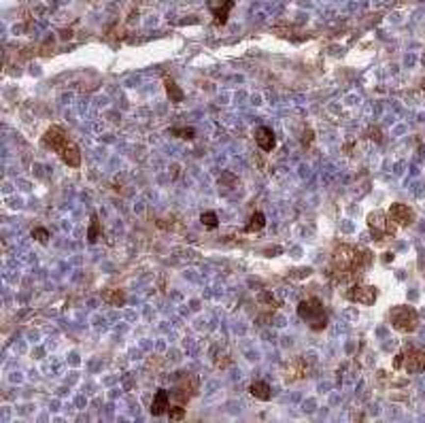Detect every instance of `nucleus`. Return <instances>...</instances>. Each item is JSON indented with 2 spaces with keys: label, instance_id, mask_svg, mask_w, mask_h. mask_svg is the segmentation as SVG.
<instances>
[{
  "label": "nucleus",
  "instance_id": "16",
  "mask_svg": "<svg viewBox=\"0 0 425 423\" xmlns=\"http://www.w3.org/2000/svg\"><path fill=\"white\" fill-rule=\"evenodd\" d=\"M102 300L111 306H124L126 304V293L121 290H108L102 293Z\"/></svg>",
  "mask_w": 425,
  "mask_h": 423
},
{
  "label": "nucleus",
  "instance_id": "13",
  "mask_svg": "<svg viewBox=\"0 0 425 423\" xmlns=\"http://www.w3.org/2000/svg\"><path fill=\"white\" fill-rule=\"evenodd\" d=\"M249 394L253 396L255 400H262V402H268L272 398V389H270V385L266 381H253L249 385Z\"/></svg>",
  "mask_w": 425,
  "mask_h": 423
},
{
  "label": "nucleus",
  "instance_id": "20",
  "mask_svg": "<svg viewBox=\"0 0 425 423\" xmlns=\"http://www.w3.org/2000/svg\"><path fill=\"white\" fill-rule=\"evenodd\" d=\"M32 236L41 242V245H47V240H49V230H45V228H34L32 230Z\"/></svg>",
  "mask_w": 425,
  "mask_h": 423
},
{
  "label": "nucleus",
  "instance_id": "24",
  "mask_svg": "<svg viewBox=\"0 0 425 423\" xmlns=\"http://www.w3.org/2000/svg\"><path fill=\"white\" fill-rule=\"evenodd\" d=\"M311 140H313V130H304V138H302V143L311 145Z\"/></svg>",
  "mask_w": 425,
  "mask_h": 423
},
{
  "label": "nucleus",
  "instance_id": "18",
  "mask_svg": "<svg viewBox=\"0 0 425 423\" xmlns=\"http://www.w3.org/2000/svg\"><path fill=\"white\" fill-rule=\"evenodd\" d=\"M200 221H202V226L209 228V230H215V228L219 226V217H217V213H212V211H207V213H202V215H200Z\"/></svg>",
  "mask_w": 425,
  "mask_h": 423
},
{
  "label": "nucleus",
  "instance_id": "14",
  "mask_svg": "<svg viewBox=\"0 0 425 423\" xmlns=\"http://www.w3.org/2000/svg\"><path fill=\"white\" fill-rule=\"evenodd\" d=\"M164 87H166V94H168L170 102H175V105H179V102H183V100H185L183 89L177 85V81L172 79V77H164Z\"/></svg>",
  "mask_w": 425,
  "mask_h": 423
},
{
  "label": "nucleus",
  "instance_id": "22",
  "mask_svg": "<svg viewBox=\"0 0 425 423\" xmlns=\"http://www.w3.org/2000/svg\"><path fill=\"white\" fill-rule=\"evenodd\" d=\"M260 300H262V302H266V304H270L272 309L281 306V302L274 298V293H270V291H262V293H260Z\"/></svg>",
  "mask_w": 425,
  "mask_h": 423
},
{
  "label": "nucleus",
  "instance_id": "5",
  "mask_svg": "<svg viewBox=\"0 0 425 423\" xmlns=\"http://www.w3.org/2000/svg\"><path fill=\"white\" fill-rule=\"evenodd\" d=\"M368 228H370V232L374 234L376 240H383L385 236L396 234V226L389 221V217L385 215L383 211H374V213L368 215Z\"/></svg>",
  "mask_w": 425,
  "mask_h": 423
},
{
  "label": "nucleus",
  "instance_id": "7",
  "mask_svg": "<svg viewBox=\"0 0 425 423\" xmlns=\"http://www.w3.org/2000/svg\"><path fill=\"white\" fill-rule=\"evenodd\" d=\"M402 368L410 374H417V372H423L425 370V351L421 349H410L404 353V364Z\"/></svg>",
  "mask_w": 425,
  "mask_h": 423
},
{
  "label": "nucleus",
  "instance_id": "17",
  "mask_svg": "<svg viewBox=\"0 0 425 423\" xmlns=\"http://www.w3.org/2000/svg\"><path fill=\"white\" fill-rule=\"evenodd\" d=\"M100 234H102V230H100V221H98V215L94 213V215H92V223H89V230H87V240L94 245V242L100 238Z\"/></svg>",
  "mask_w": 425,
  "mask_h": 423
},
{
  "label": "nucleus",
  "instance_id": "12",
  "mask_svg": "<svg viewBox=\"0 0 425 423\" xmlns=\"http://www.w3.org/2000/svg\"><path fill=\"white\" fill-rule=\"evenodd\" d=\"M60 158H62L64 164L70 166V168H79V166H81V151H79V147H77L73 140H70V143L60 151Z\"/></svg>",
  "mask_w": 425,
  "mask_h": 423
},
{
  "label": "nucleus",
  "instance_id": "9",
  "mask_svg": "<svg viewBox=\"0 0 425 423\" xmlns=\"http://www.w3.org/2000/svg\"><path fill=\"white\" fill-rule=\"evenodd\" d=\"M389 219L396 221L398 226H410V223L415 221V211L410 207H406V204L396 202L389 207Z\"/></svg>",
  "mask_w": 425,
  "mask_h": 423
},
{
  "label": "nucleus",
  "instance_id": "25",
  "mask_svg": "<svg viewBox=\"0 0 425 423\" xmlns=\"http://www.w3.org/2000/svg\"><path fill=\"white\" fill-rule=\"evenodd\" d=\"M402 364H404V353H398V355H396L394 366H396V368H402Z\"/></svg>",
  "mask_w": 425,
  "mask_h": 423
},
{
  "label": "nucleus",
  "instance_id": "1",
  "mask_svg": "<svg viewBox=\"0 0 425 423\" xmlns=\"http://www.w3.org/2000/svg\"><path fill=\"white\" fill-rule=\"evenodd\" d=\"M370 260H372V253L368 249H362L355 245H340L332 253L330 270L338 281H349V279H355L370 264Z\"/></svg>",
  "mask_w": 425,
  "mask_h": 423
},
{
  "label": "nucleus",
  "instance_id": "11",
  "mask_svg": "<svg viewBox=\"0 0 425 423\" xmlns=\"http://www.w3.org/2000/svg\"><path fill=\"white\" fill-rule=\"evenodd\" d=\"M168 408H170V394L159 387L156 392V396H153V402H151V415L159 417V415L168 413Z\"/></svg>",
  "mask_w": 425,
  "mask_h": 423
},
{
  "label": "nucleus",
  "instance_id": "15",
  "mask_svg": "<svg viewBox=\"0 0 425 423\" xmlns=\"http://www.w3.org/2000/svg\"><path fill=\"white\" fill-rule=\"evenodd\" d=\"M264 228H266V215L260 213V211H255V213L249 217V223L244 226V232L253 234V232H262Z\"/></svg>",
  "mask_w": 425,
  "mask_h": 423
},
{
  "label": "nucleus",
  "instance_id": "10",
  "mask_svg": "<svg viewBox=\"0 0 425 423\" xmlns=\"http://www.w3.org/2000/svg\"><path fill=\"white\" fill-rule=\"evenodd\" d=\"M255 143L262 151H272L276 147V138H274V132L270 130L268 126H260L255 130Z\"/></svg>",
  "mask_w": 425,
  "mask_h": 423
},
{
  "label": "nucleus",
  "instance_id": "23",
  "mask_svg": "<svg viewBox=\"0 0 425 423\" xmlns=\"http://www.w3.org/2000/svg\"><path fill=\"white\" fill-rule=\"evenodd\" d=\"M368 134H370L372 140H376V143H383V134H381V130H378V128H370Z\"/></svg>",
  "mask_w": 425,
  "mask_h": 423
},
{
  "label": "nucleus",
  "instance_id": "2",
  "mask_svg": "<svg viewBox=\"0 0 425 423\" xmlns=\"http://www.w3.org/2000/svg\"><path fill=\"white\" fill-rule=\"evenodd\" d=\"M298 317L308 323L313 332H323L327 328V313L319 298H306L298 304Z\"/></svg>",
  "mask_w": 425,
  "mask_h": 423
},
{
  "label": "nucleus",
  "instance_id": "4",
  "mask_svg": "<svg viewBox=\"0 0 425 423\" xmlns=\"http://www.w3.org/2000/svg\"><path fill=\"white\" fill-rule=\"evenodd\" d=\"M346 300L349 302H355V304H364V306H370L376 302L378 298V291L374 285H366V283H355L346 290Z\"/></svg>",
  "mask_w": 425,
  "mask_h": 423
},
{
  "label": "nucleus",
  "instance_id": "21",
  "mask_svg": "<svg viewBox=\"0 0 425 423\" xmlns=\"http://www.w3.org/2000/svg\"><path fill=\"white\" fill-rule=\"evenodd\" d=\"M168 415H170V419H172V421H181V419H185V408H183V404H177V406L168 408Z\"/></svg>",
  "mask_w": 425,
  "mask_h": 423
},
{
  "label": "nucleus",
  "instance_id": "8",
  "mask_svg": "<svg viewBox=\"0 0 425 423\" xmlns=\"http://www.w3.org/2000/svg\"><path fill=\"white\" fill-rule=\"evenodd\" d=\"M207 6L212 13V17H215V24L223 26L230 17V11L234 9V0H209Z\"/></svg>",
  "mask_w": 425,
  "mask_h": 423
},
{
  "label": "nucleus",
  "instance_id": "6",
  "mask_svg": "<svg viewBox=\"0 0 425 423\" xmlns=\"http://www.w3.org/2000/svg\"><path fill=\"white\" fill-rule=\"evenodd\" d=\"M70 143V138H68V132L64 130L62 126H51L47 132L43 134V145L47 147V149H51V151H55V153H60L64 147H66Z\"/></svg>",
  "mask_w": 425,
  "mask_h": 423
},
{
  "label": "nucleus",
  "instance_id": "3",
  "mask_svg": "<svg viewBox=\"0 0 425 423\" xmlns=\"http://www.w3.org/2000/svg\"><path fill=\"white\" fill-rule=\"evenodd\" d=\"M389 321L394 325V330L402 332V334H410L419 325V315L413 306H394L389 313Z\"/></svg>",
  "mask_w": 425,
  "mask_h": 423
},
{
  "label": "nucleus",
  "instance_id": "19",
  "mask_svg": "<svg viewBox=\"0 0 425 423\" xmlns=\"http://www.w3.org/2000/svg\"><path fill=\"white\" fill-rule=\"evenodd\" d=\"M170 134H172V136H179V138H185V140H194L196 138V130H194V128H172Z\"/></svg>",
  "mask_w": 425,
  "mask_h": 423
}]
</instances>
